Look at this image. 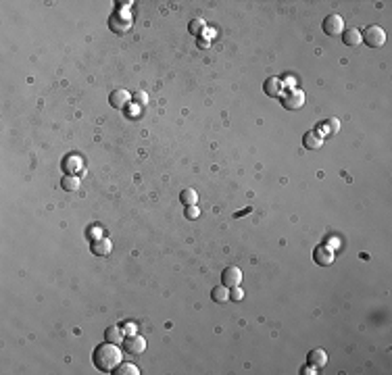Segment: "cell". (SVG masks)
Wrapping results in <instances>:
<instances>
[{
  "instance_id": "e0dca14e",
  "label": "cell",
  "mask_w": 392,
  "mask_h": 375,
  "mask_svg": "<svg viewBox=\"0 0 392 375\" xmlns=\"http://www.w3.org/2000/svg\"><path fill=\"white\" fill-rule=\"evenodd\" d=\"M211 298H213V302H217V304L228 302V300H230V288H225V286H217V288H213Z\"/></svg>"
},
{
  "instance_id": "277c9868",
  "label": "cell",
  "mask_w": 392,
  "mask_h": 375,
  "mask_svg": "<svg viewBox=\"0 0 392 375\" xmlns=\"http://www.w3.org/2000/svg\"><path fill=\"white\" fill-rule=\"evenodd\" d=\"M132 25H134L132 17L125 15V13H115V15H111V19H109L111 31L117 33V36H123V33H127L129 29H132Z\"/></svg>"
},
{
  "instance_id": "ffe728a7",
  "label": "cell",
  "mask_w": 392,
  "mask_h": 375,
  "mask_svg": "<svg viewBox=\"0 0 392 375\" xmlns=\"http://www.w3.org/2000/svg\"><path fill=\"white\" fill-rule=\"evenodd\" d=\"M115 375H140V369L132 363H119V367L113 371Z\"/></svg>"
},
{
  "instance_id": "7a4b0ae2",
  "label": "cell",
  "mask_w": 392,
  "mask_h": 375,
  "mask_svg": "<svg viewBox=\"0 0 392 375\" xmlns=\"http://www.w3.org/2000/svg\"><path fill=\"white\" fill-rule=\"evenodd\" d=\"M361 44L369 48H382L386 44V31L380 25H367L361 33Z\"/></svg>"
},
{
  "instance_id": "ba28073f",
  "label": "cell",
  "mask_w": 392,
  "mask_h": 375,
  "mask_svg": "<svg viewBox=\"0 0 392 375\" xmlns=\"http://www.w3.org/2000/svg\"><path fill=\"white\" fill-rule=\"evenodd\" d=\"M263 92L269 96V98H280V96L284 94V82L275 75L267 77V80L263 82Z\"/></svg>"
},
{
  "instance_id": "4fadbf2b",
  "label": "cell",
  "mask_w": 392,
  "mask_h": 375,
  "mask_svg": "<svg viewBox=\"0 0 392 375\" xmlns=\"http://www.w3.org/2000/svg\"><path fill=\"white\" fill-rule=\"evenodd\" d=\"M63 167H65V171H67V175H71L73 171H80V175H84V171H82L84 161H82L77 154H69L67 159L63 161Z\"/></svg>"
},
{
  "instance_id": "83f0119b",
  "label": "cell",
  "mask_w": 392,
  "mask_h": 375,
  "mask_svg": "<svg viewBox=\"0 0 392 375\" xmlns=\"http://www.w3.org/2000/svg\"><path fill=\"white\" fill-rule=\"evenodd\" d=\"M117 4H119V6H132L134 2H132V0H119Z\"/></svg>"
},
{
  "instance_id": "cb8c5ba5",
  "label": "cell",
  "mask_w": 392,
  "mask_h": 375,
  "mask_svg": "<svg viewBox=\"0 0 392 375\" xmlns=\"http://www.w3.org/2000/svg\"><path fill=\"white\" fill-rule=\"evenodd\" d=\"M196 217H200V208L196 204L186 206V219H196Z\"/></svg>"
},
{
  "instance_id": "8fae6325",
  "label": "cell",
  "mask_w": 392,
  "mask_h": 375,
  "mask_svg": "<svg viewBox=\"0 0 392 375\" xmlns=\"http://www.w3.org/2000/svg\"><path fill=\"white\" fill-rule=\"evenodd\" d=\"M129 100H132V96H129V92L127 90H113L111 92V96H109V102L113 104L115 109H125L127 104H129Z\"/></svg>"
},
{
  "instance_id": "8992f818",
  "label": "cell",
  "mask_w": 392,
  "mask_h": 375,
  "mask_svg": "<svg viewBox=\"0 0 392 375\" xmlns=\"http://www.w3.org/2000/svg\"><path fill=\"white\" fill-rule=\"evenodd\" d=\"M334 259H336V255L332 252V248H330V246H324V244L313 250V260H315L319 267H330V265L334 263Z\"/></svg>"
},
{
  "instance_id": "9a60e30c",
  "label": "cell",
  "mask_w": 392,
  "mask_h": 375,
  "mask_svg": "<svg viewBox=\"0 0 392 375\" xmlns=\"http://www.w3.org/2000/svg\"><path fill=\"white\" fill-rule=\"evenodd\" d=\"M342 42L346 46H359L361 44V31L357 28H348L342 31Z\"/></svg>"
},
{
  "instance_id": "d4e9b609",
  "label": "cell",
  "mask_w": 392,
  "mask_h": 375,
  "mask_svg": "<svg viewBox=\"0 0 392 375\" xmlns=\"http://www.w3.org/2000/svg\"><path fill=\"white\" fill-rule=\"evenodd\" d=\"M242 296H244V292H242V288H230V300H242Z\"/></svg>"
},
{
  "instance_id": "7402d4cb",
  "label": "cell",
  "mask_w": 392,
  "mask_h": 375,
  "mask_svg": "<svg viewBox=\"0 0 392 375\" xmlns=\"http://www.w3.org/2000/svg\"><path fill=\"white\" fill-rule=\"evenodd\" d=\"M326 132H328L330 136H336L338 132H340V121H338L336 117L328 119V121H326Z\"/></svg>"
},
{
  "instance_id": "d6986e66",
  "label": "cell",
  "mask_w": 392,
  "mask_h": 375,
  "mask_svg": "<svg viewBox=\"0 0 392 375\" xmlns=\"http://www.w3.org/2000/svg\"><path fill=\"white\" fill-rule=\"evenodd\" d=\"M60 186H63L65 192H75V190H80V177H77V175H65L63 179H60Z\"/></svg>"
},
{
  "instance_id": "4316f807",
  "label": "cell",
  "mask_w": 392,
  "mask_h": 375,
  "mask_svg": "<svg viewBox=\"0 0 392 375\" xmlns=\"http://www.w3.org/2000/svg\"><path fill=\"white\" fill-rule=\"evenodd\" d=\"M121 329H123V331H125V334H127V336H132V334H134V331H136V325H132V323H125V325H123V327H121Z\"/></svg>"
},
{
  "instance_id": "603a6c76",
  "label": "cell",
  "mask_w": 392,
  "mask_h": 375,
  "mask_svg": "<svg viewBox=\"0 0 392 375\" xmlns=\"http://www.w3.org/2000/svg\"><path fill=\"white\" fill-rule=\"evenodd\" d=\"M132 98H134V102L138 104V107H146V104H148V94L146 92H136Z\"/></svg>"
},
{
  "instance_id": "6da1fadb",
  "label": "cell",
  "mask_w": 392,
  "mask_h": 375,
  "mask_svg": "<svg viewBox=\"0 0 392 375\" xmlns=\"http://www.w3.org/2000/svg\"><path fill=\"white\" fill-rule=\"evenodd\" d=\"M121 348L119 344H113V342H104V344H98L94 348V354H92V363L94 367L102 373H113L119 363H121Z\"/></svg>"
},
{
  "instance_id": "3957f363",
  "label": "cell",
  "mask_w": 392,
  "mask_h": 375,
  "mask_svg": "<svg viewBox=\"0 0 392 375\" xmlns=\"http://www.w3.org/2000/svg\"><path fill=\"white\" fill-rule=\"evenodd\" d=\"M280 100H282V107L286 111H299L304 104V92L299 90V88H290L280 96Z\"/></svg>"
},
{
  "instance_id": "7c38bea8",
  "label": "cell",
  "mask_w": 392,
  "mask_h": 375,
  "mask_svg": "<svg viewBox=\"0 0 392 375\" xmlns=\"http://www.w3.org/2000/svg\"><path fill=\"white\" fill-rule=\"evenodd\" d=\"M90 248H92V252H94L96 257H109L111 250H113V244H111L109 238H98V240L92 242Z\"/></svg>"
},
{
  "instance_id": "52a82bcc",
  "label": "cell",
  "mask_w": 392,
  "mask_h": 375,
  "mask_svg": "<svg viewBox=\"0 0 392 375\" xmlns=\"http://www.w3.org/2000/svg\"><path fill=\"white\" fill-rule=\"evenodd\" d=\"M123 348H125V352H127V354H142V352L146 350V340H144V338H140V336H136V334L125 336V340H123Z\"/></svg>"
},
{
  "instance_id": "2e32d148",
  "label": "cell",
  "mask_w": 392,
  "mask_h": 375,
  "mask_svg": "<svg viewBox=\"0 0 392 375\" xmlns=\"http://www.w3.org/2000/svg\"><path fill=\"white\" fill-rule=\"evenodd\" d=\"M104 340H107V342H113V344H123V340H125L123 329L117 327V325L107 327V331H104Z\"/></svg>"
},
{
  "instance_id": "44dd1931",
  "label": "cell",
  "mask_w": 392,
  "mask_h": 375,
  "mask_svg": "<svg viewBox=\"0 0 392 375\" xmlns=\"http://www.w3.org/2000/svg\"><path fill=\"white\" fill-rule=\"evenodd\" d=\"M188 31L192 33V36L198 38L200 33L205 31V21H203V19H192V21H190V25H188Z\"/></svg>"
},
{
  "instance_id": "30bf717a",
  "label": "cell",
  "mask_w": 392,
  "mask_h": 375,
  "mask_svg": "<svg viewBox=\"0 0 392 375\" xmlns=\"http://www.w3.org/2000/svg\"><path fill=\"white\" fill-rule=\"evenodd\" d=\"M221 282H223L225 288H236V286H240V282H242V271H240L238 267H228V269H223Z\"/></svg>"
},
{
  "instance_id": "9c48e42d",
  "label": "cell",
  "mask_w": 392,
  "mask_h": 375,
  "mask_svg": "<svg viewBox=\"0 0 392 375\" xmlns=\"http://www.w3.org/2000/svg\"><path fill=\"white\" fill-rule=\"evenodd\" d=\"M302 144L307 150H319V148L324 146V134H321L319 129H309V132L302 136Z\"/></svg>"
},
{
  "instance_id": "5b68a950",
  "label": "cell",
  "mask_w": 392,
  "mask_h": 375,
  "mask_svg": "<svg viewBox=\"0 0 392 375\" xmlns=\"http://www.w3.org/2000/svg\"><path fill=\"white\" fill-rule=\"evenodd\" d=\"M342 31H344V21H342L340 15L334 13V15H328L324 19V33L326 36L336 38V36H342Z\"/></svg>"
},
{
  "instance_id": "ac0fdd59",
  "label": "cell",
  "mask_w": 392,
  "mask_h": 375,
  "mask_svg": "<svg viewBox=\"0 0 392 375\" xmlns=\"http://www.w3.org/2000/svg\"><path fill=\"white\" fill-rule=\"evenodd\" d=\"M180 200H181V204H184V206H192V204H196V202H198V194H196V190H192V188L181 190Z\"/></svg>"
},
{
  "instance_id": "484cf974",
  "label": "cell",
  "mask_w": 392,
  "mask_h": 375,
  "mask_svg": "<svg viewBox=\"0 0 392 375\" xmlns=\"http://www.w3.org/2000/svg\"><path fill=\"white\" fill-rule=\"evenodd\" d=\"M301 373H302V375H315V373H317V367H315V365H311V363H309L307 367H302V369H301Z\"/></svg>"
},
{
  "instance_id": "5bb4252c",
  "label": "cell",
  "mask_w": 392,
  "mask_h": 375,
  "mask_svg": "<svg viewBox=\"0 0 392 375\" xmlns=\"http://www.w3.org/2000/svg\"><path fill=\"white\" fill-rule=\"evenodd\" d=\"M307 361L311 365H315V367H326V365H328V354H326V350H321V348H313V350L309 352V356H307Z\"/></svg>"
}]
</instances>
